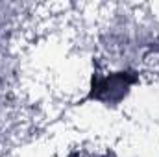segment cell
Returning a JSON list of instances; mask_svg holds the SVG:
<instances>
[{
	"label": "cell",
	"mask_w": 159,
	"mask_h": 157,
	"mask_svg": "<svg viewBox=\"0 0 159 157\" xmlns=\"http://www.w3.org/2000/svg\"><path fill=\"white\" fill-rule=\"evenodd\" d=\"M137 79L139 76L131 70H120V72H111L104 76L94 74L89 100H96L104 105H117L128 96L129 89L137 83Z\"/></svg>",
	"instance_id": "1"
}]
</instances>
